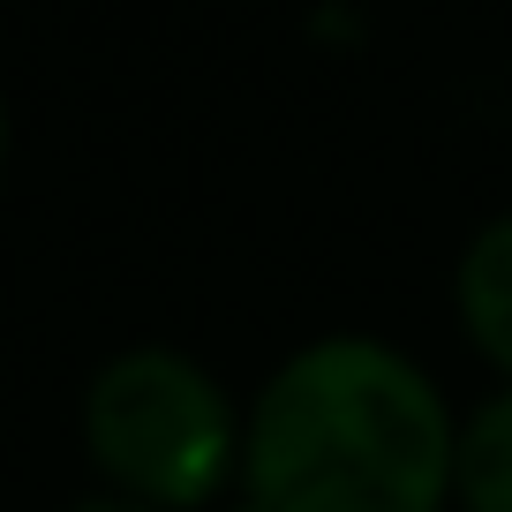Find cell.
<instances>
[{"mask_svg":"<svg viewBox=\"0 0 512 512\" xmlns=\"http://www.w3.org/2000/svg\"><path fill=\"white\" fill-rule=\"evenodd\" d=\"M445 392L377 339H317L279 369L241 430L249 512H445Z\"/></svg>","mask_w":512,"mask_h":512,"instance_id":"cell-1","label":"cell"},{"mask_svg":"<svg viewBox=\"0 0 512 512\" xmlns=\"http://www.w3.org/2000/svg\"><path fill=\"white\" fill-rule=\"evenodd\" d=\"M83 437L91 460L121 482L136 505H211L219 482L241 467V422L226 392L166 347H136L98 369L91 400H83Z\"/></svg>","mask_w":512,"mask_h":512,"instance_id":"cell-2","label":"cell"},{"mask_svg":"<svg viewBox=\"0 0 512 512\" xmlns=\"http://www.w3.org/2000/svg\"><path fill=\"white\" fill-rule=\"evenodd\" d=\"M460 324H467V339H475V354L512 384V211H505V219H490L475 241H467Z\"/></svg>","mask_w":512,"mask_h":512,"instance_id":"cell-3","label":"cell"},{"mask_svg":"<svg viewBox=\"0 0 512 512\" xmlns=\"http://www.w3.org/2000/svg\"><path fill=\"white\" fill-rule=\"evenodd\" d=\"M452 497L467 512H512V384L460 422L452 445Z\"/></svg>","mask_w":512,"mask_h":512,"instance_id":"cell-4","label":"cell"},{"mask_svg":"<svg viewBox=\"0 0 512 512\" xmlns=\"http://www.w3.org/2000/svg\"><path fill=\"white\" fill-rule=\"evenodd\" d=\"M76 512H151V505H136V497H98V505H76Z\"/></svg>","mask_w":512,"mask_h":512,"instance_id":"cell-5","label":"cell"},{"mask_svg":"<svg viewBox=\"0 0 512 512\" xmlns=\"http://www.w3.org/2000/svg\"><path fill=\"white\" fill-rule=\"evenodd\" d=\"M0 151H8V113H0Z\"/></svg>","mask_w":512,"mask_h":512,"instance_id":"cell-6","label":"cell"}]
</instances>
